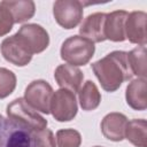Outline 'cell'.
I'll return each mask as SVG.
<instances>
[{"instance_id": "15", "label": "cell", "mask_w": 147, "mask_h": 147, "mask_svg": "<svg viewBox=\"0 0 147 147\" xmlns=\"http://www.w3.org/2000/svg\"><path fill=\"white\" fill-rule=\"evenodd\" d=\"M146 78H137L133 79L127 86L125 91L126 103L134 110H145L147 108V84Z\"/></svg>"}, {"instance_id": "22", "label": "cell", "mask_w": 147, "mask_h": 147, "mask_svg": "<svg viewBox=\"0 0 147 147\" xmlns=\"http://www.w3.org/2000/svg\"><path fill=\"white\" fill-rule=\"evenodd\" d=\"M31 147H56L55 138L49 129H44L41 131L30 133Z\"/></svg>"}, {"instance_id": "12", "label": "cell", "mask_w": 147, "mask_h": 147, "mask_svg": "<svg viewBox=\"0 0 147 147\" xmlns=\"http://www.w3.org/2000/svg\"><path fill=\"white\" fill-rule=\"evenodd\" d=\"M129 13L126 10H115L106 15L105 21V37L106 40L115 42L124 41L125 38V23Z\"/></svg>"}, {"instance_id": "13", "label": "cell", "mask_w": 147, "mask_h": 147, "mask_svg": "<svg viewBox=\"0 0 147 147\" xmlns=\"http://www.w3.org/2000/svg\"><path fill=\"white\" fill-rule=\"evenodd\" d=\"M106 13H93L88 15L79 28L82 37L94 42H102L106 40L105 37V21Z\"/></svg>"}, {"instance_id": "24", "label": "cell", "mask_w": 147, "mask_h": 147, "mask_svg": "<svg viewBox=\"0 0 147 147\" xmlns=\"http://www.w3.org/2000/svg\"><path fill=\"white\" fill-rule=\"evenodd\" d=\"M94 147H102V146H94Z\"/></svg>"}, {"instance_id": "8", "label": "cell", "mask_w": 147, "mask_h": 147, "mask_svg": "<svg viewBox=\"0 0 147 147\" xmlns=\"http://www.w3.org/2000/svg\"><path fill=\"white\" fill-rule=\"evenodd\" d=\"M0 147H31L30 133L0 115Z\"/></svg>"}, {"instance_id": "14", "label": "cell", "mask_w": 147, "mask_h": 147, "mask_svg": "<svg viewBox=\"0 0 147 147\" xmlns=\"http://www.w3.org/2000/svg\"><path fill=\"white\" fill-rule=\"evenodd\" d=\"M127 118L121 113H109L101 121V132L108 140L122 141L124 139Z\"/></svg>"}, {"instance_id": "4", "label": "cell", "mask_w": 147, "mask_h": 147, "mask_svg": "<svg viewBox=\"0 0 147 147\" xmlns=\"http://www.w3.org/2000/svg\"><path fill=\"white\" fill-rule=\"evenodd\" d=\"M15 36L31 55L44 52L49 45L48 32L36 23L22 25Z\"/></svg>"}, {"instance_id": "9", "label": "cell", "mask_w": 147, "mask_h": 147, "mask_svg": "<svg viewBox=\"0 0 147 147\" xmlns=\"http://www.w3.org/2000/svg\"><path fill=\"white\" fill-rule=\"evenodd\" d=\"M0 49L5 60L16 67H25L32 60V55L24 48L15 34L5 38Z\"/></svg>"}, {"instance_id": "5", "label": "cell", "mask_w": 147, "mask_h": 147, "mask_svg": "<svg viewBox=\"0 0 147 147\" xmlns=\"http://www.w3.org/2000/svg\"><path fill=\"white\" fill-rule=\"evenodd\" d=\"M84 3L78 0H59L53 5L55 21L63 29L76 28L83 20Z\"/></svg>"}, {"instance_id": "3", "label": "cell", "mask_w": 147, "mask_h": 147, "mask_svg": "<svg viewBox=\"0 0 147 147\" xmlns=\"http://www.w3.org/2000/svg\"><path fill=\"white\" fill-rule=\"evenodd\" d=\"M94 44L82 36L69 37L62 42L60 49L61 59L74 67L87 64L94 55Z\"/></svg>"}, {"instance_id": "6", "label": "cell", "mask_w": 147, "mask_h": 147, "mask_svg": "<svg viewBox=\"0 0 147 147\" xmlns=\"http://www.w3.org/2000/svg\"><path fill=\"white\" fill-rule=\"evenodd\" d=\"M77 110L78 106L74 92L65 88H60L53 93L49 113L56 121L69 122L77 115Z\"/></svg>"}, {"instance_id": "2", "label": "cell", "mask_w": 147, "mask_h": 147, "mask_svg": "<svg viewBox=\"0 0 147 147\" xmlns=\"http://www.w3.org/2000/svg\"><path fill=\"white\" fill-rule=\"evenodd\" d=\"M8 119L20 129L32 133L47 127V119L30 107L24 98L13 100L6 109Z\"/></svg>"}, {"instance_id": "10", "label": "cell", "mask_w": 147, "mask_h": 147, "mask_svg": "<svg viewBox=\"0 0 147 147\" xmlns=\"http://www.w3.org/2000/svg\"><path fill=\"white\" fill-rule=\"evenodd\" d=\"M146 20L147 14L145 11L136 10L129 14L125 23V38L129 39L130 42L139 46L146 45Z\"/></svg>"}, {"instance_id": "20", "label": "cell", "mask_w": 147, "mask_h": 147, "mask_svg": "<svg viewBox=\"0 0 147 147\" xmlns=\"http://www.w3.org/2000/svg\"><path fill=\"white\" fill-rule=\"evenodd\" d=\"M57 147H79L82 144V136L74 129H62L56 132Z\"/></svg>"}, {"instance_id": "19", "label": "cell", "mask_w": 147, "mask_h": 147, "mask_svg": "<svg viewBox=\"0 0 147 147\" xmlns=\"http://www.w3.org/2000/svg\"><path fill=\"white\" fill-rule=\"evenodd\" d=\"M126 55L132 75L138 78H146V46H138Z\"/></svg>"}, {"instance_id": "18", "label": "cell", "mask_w": 147, "mask_h": 147, "mask_svg": "<svg viewBox=\"0 0 147 147\" xmlns=\"http://www.w3.org/2000/svg\"><path fill=\"white\" fill-rule=\"evenodd\" d=\"M78 99L82 109L86 111H91L99 107L101 102V94L99 92L98 86L92 80H87L83 85V87L79 88Z\"/></svg>"}, {"instance_id": "7", "label": "cell", "mask_w": 147, "mask_h": 147, "mask_svg": "<svg viewBox=\"0 0 147 147\" xmlns=\"http://www.w3.org/2000/svg\"><path fill=\"white\" fill-rule=\"evenodd\" d=\"M52 86L42 79H37L31 82L24 91V100L26 103L32 107L36 111L42 114H49L51 100L53 96Z\"/></svg>"}, {"instance_id": "23", "label": "cell", "mask_w": 147, "mask_h": 147, "mask_svg": "<svg viewBox=\"0 0 147 147\" xmlns=\"http://www.w3.org/2000/svg\"><path fill=\"white\" fill-rule=\"evenodd\" d=\"M14 24L15 23H14L10 11L3 5L0 3V37L9 33Z\"/></svg>"}, {"instance_id": "11", "label": "cell", "mask_w": 147, "mask_h": 147, "mask_svg": "<svg viewBox=\"0 0 147 147\" xmlns=\"http://www.w3.org/2000/svg\"><path fill=\"white\" fill-rule=\"evenodd\" d=\"M54 78L61 88L71 92H78L84 79V75L79 68L71 64H60L54 72Z\"/></svg>"}, {"instance_id": "16", "label": "cell", "mask_w": 147, "mask_h": 147, "mask_svg": "<svg viewBox=\"0 0 147 147\" xmlns=\"http://www.w3.org/2000/svg\"><path fill=\"white\" fill-rule=\"evenodd\" d=\"M11 14L14 23H24L32 18L36 11V5L31 0H20V1H1Z\"/></svg>"}, {"instance_id": "21", "label": "cell", "mask_w": 147, "mask_h": 147, "mask_svg": "<svg viewBox=\"0 0 147 147\" xmlns=\"http://www.w3.org/2000/svg\"><path fill=\"white\" fill-rule=\"evenodd\" d=\"M16 87L15 74L7 69L0 68V99H5L10 95Z\"/></svg>"}, {"instance_id": "1", "label": "cell", "mask_w": 147, "mask_h": 147, "mask_svg": "<svg viewBox=\"0 0 147 147\" xmlns=\"http://www.w3.org/2000/svg\"><path fill=\"white\" fill-rule=\"evenodd\" d=\"M92 70L101 87L107 92L117 91L125 80L131 79L133 76L126 52L123 51H114L92 63Z\"/></svg>"}, {"instance_id": "17", "label": "cell", "mask_w": 147, "mask_h": 147, "mask_svg": "<svg viewBox=\"0 0 147 147\" xmlns=\"http://www.w3.org/2000/svg\"><path fill=\"white\" fill-rule=\"evenodd\" d=\"M124 138L136 147L147 146V123L142 118H133L127 122Z\"/></svg>"}]
</instances>
